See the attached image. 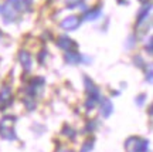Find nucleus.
<instances>
[{
    "label": "nucleus",
    "mask_w": 153,
    "mask_h": 152,
    "mask_svg": "<svg viewBox=\"0 0 153 152\" xmlns=\"http://www.w3.org/2000/svg\"><path fill=\"white\" fill-rule=\"evenodd\" d=\"M14 117H4L0 121V136L6 141H14L16 139V132H14Z\"/></svg>",
    "instance_id": "f257e3e1"
},
{
    "label": "nucleus",
    "mask_w": 153,
    "mask_h": 152,
    "mask_svg": "<svg viewBox=\"0 0 153 152\" xmlns=\"http://www.w3.org/2000/svg\"><path fill=\"white\" fill-rule=\"evenodd\" d=\"M125 145H133L132 149H128L131 152H148L149 142L146 139H140V138H129Z\"/></svg>",
    "instance_id": "f03ea898"
},
{
    "label": "nucleus",
    "mask_w": 153,
    "mask_h": 152,
    "mask_svg": "<svg viewBox=\"0 0 153 152\" xmlns=\"http://www.w3.org/2000/svg\"><path fill=\"white\" fill-rule=\"evenodd\" d=\"M11 103V90L9 85H3L0 91V109H4Z\"/></svg>",
    "instance_id": "7ed1b4c3"
},
{
    "label": "nucleus",
    "mask_w": 153,
    "mask_h": 152,
    "mask_svg": "<svg viewBox=\"0 0 153 152\" xmlns=\"http://www.w3.org/2000/svg\"><path fill=\"white\" fill-rule=\"evenodd\" d=\"M79 26V19L76 16H70L61 22V27L64 30H75Z\"/></svg>",
    "instance_id": "20e7f679"
},
{
    "label": "nucleus",
    "mask_w": 153,
    "mask_h": 152,
    "mask_svg": "<svg viewBox=\"0 0 153 152\" xmlns=\"http://www.w3.org/2000/svg\"><path fill=\"white\" fill-rule=\"evenodd\" d=\"M99 103H101V114H102V117L108 118L114 111V107H112L111 101L106 100V98H99Z\"/></svg>",
    "instance_id": "39448f33"
},
{
    "label": "nucleus",
    "mask_w": 153,
    "mask_h": 152,
    "mask_svg": "<svg viewBox=\"0 0 153 152\" xmlns=\"http://www.w3.org/2000/svg\"><path fill=\"white\" fill-rule=\"evenodd\" d=\"M57 46L62 50H68V51H71V47L75 46V43L72 41L70 37H65V36H61L58 40H57Z\"/></svg>",
    "instance_id": "423d86ee"
},
{
    "label": "nucleus",
    "mask_w": 153,
    "mask_h": 152,
    "mask_svg": "<svg viewBox=\"0 0 153 152\" xmlns=\"http://www.w3.org/2000/svg\"><path fill=\"white\" fill-rule=\"evenodd\" d=\"M19 57H20V63H22V65L26 68V70H28L30 67H31V57H30V54H28L27 51H20V54H19Z\"/></svg>",
    "instance_id": "0eeeda50"
},
{
    "label": "nucleus",
    "mask_w": 153,
    "mask_h": 152,
    "mask_svg": "<svg viewBox=\"0 0 153 152\" xmlns=\"http://www.w3.org/2000/svg\"><path fill=\"white\" fill-rule=\"evenodd\" d=\"M65 60L68 63H71V64H76V63H79L81 60V57L78 55V53H74V51H68L65 54Z\"/></svg>",
    "instance_id": "6e6552de"
},
{
    "label": "nucleus",
    "mask_w": 153,
    "mask_h": 152,
    "mask_svg": "<svg viewBox=\"0 0 153 152\" xmlns=\"http://www.w3.org/2000/svg\"><path fill=\"white\" fill-rule=\"evenodd\" d=\"M101 14H102V11L99 10V9L91 10V11H88L87 14H85V20H95V19H98Z\"/></svg>",
    "instance_id": "1a4fd4ad"
},
{
    "label": "nucleus",
    "mask_w": 153,
    "mask_h": 152,
    "mask_svg": "<svg viewBox=\"0 0 153 152\" xmlns=\"http://www.w3.org/2000/svg\"><path fill=\"white\" fill-rule=\"evenodd\" d=\"M92 147H94V139H88V141H85L84 147L81 148V151L79 152H89L91 149H92Z\"/></svg>",
    "instance_id": "9d476101"
},
{
    "label": "nucleus",
    "mask_w": 153,
    "mask_h": 152,
    "mask_svg": "<svg viewBox=\"0 0 153 152\" xmlns=\"http://www.w3.org/2000/svg\"><path fill=\"white\" fill-rule=\"evenodd\" d=\"M62 134L67 135V136H70V138H74V136H75V131L71 130L70 127H65V128L62 130Z\"/></svg>",
    "instance_id": "9b49d317"
},
{
    "label": "nucleus",
    "mask_w": 153,
    "mask_h": 152,
    "mask_svg": "<svg viewBox=\"0 0 153 152\" xmlns=\"http://www.w3.org/2000/svg\"><path fill=\"white\" fill-rule=\"evenodd\" d=\"M145 100H146V95H140L139 98H136V103H137V105H143V103H145Z\"/></svg>",
    "instance_id": "f8f14e48"
},
{
    "label": "nucleus",
    "mask_w": 153,
    "mask_h": 152,
    "mask_svg": "<svg viewBox=\"0 0 153 152\" xmlns=\"http://www.w3.org/2000/svg\"><path fill=\"white\" fill-rule=\"evenodd\" d=\"M64 152H71V151H64Z\"/></svg>",
    "instance_id": "ddd939ff"
}]
</instances>
